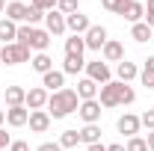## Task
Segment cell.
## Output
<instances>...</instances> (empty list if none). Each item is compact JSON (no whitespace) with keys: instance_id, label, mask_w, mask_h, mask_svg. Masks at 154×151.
I'll list each match as a JSON object with an SVG mask.
<instances>
[{"instance_id":"6da1fadb","label":"cell","mask_w":154,"mask_h":151,"mask_svg":"<svg viewBox=\"0 0 154 151\" xmlns=\"http://www.w3.org/2000/svg\"><path fill=\"white\" fill-rule=\"evenodd\" d=\"M77 107H80L77 89H59L48 98V116L51 119H65V116L77 113Z\"/></svg>"},{"instance_id":"7a4b0ae2","label":"cell","mask_w":154,"mask_h":151,"mask_svg":"<svg viewBox=\"0 0 154 151\" xmlns=\"http://www.w3.org/2000/svg\"><path fill=\"white\" fill-rule=\"evenodd\" d=\"M134 101H136V92L122 80H110L101 86V101H98L101 107H122V104H134Z\"/></svg>"},{"instance_id":"3957f363","label":"cell","mask_w":154,"mask_h":151,"mask_svg":"<svg viewBox=\"0 0 154 151\" xmlns=\"http://www.w3.org/2000/svg\"><path fill=\"white\" fill-rule=\"evenodd\" d=\"M15 42L24 45V48H30V51L45 54V51L51 48V33H48V30H38V27H30V24H21Z\"/></svg>"},{"instance_id":"277c9868","label":"cell","mask_w":154,"mask_h":151,"mask_svg":"<svg viewBox=\"0 0 154 151\" xmlns=\"http://www.w3.org/2000/svg\"><path fill=\"white\" fill-rule=\"evenodd\" d=\"M0 62H6V65H21V62H30V48H24V45H18V42L3 45V48H0Z\"/></svg>"},{"instance_id":"5b68a950","label":"cell","mask_w":154,"mask_h":151,"mask_svg":"<svg viewBox=\"0 0 154 151\" xmlns=\"http://www.w3.org/2000/svg\"><path fill=\"white\" fill-rule=\"evenodd\" d=\"M119 15L125 21H131V24H139V21L145 18V6L139 0H125V6L119 9Z\"/></svg>"},{"instance_id":"8992f818","label":"cell","mask_w":154,"mask_h":151,"mask_svg":"<svg viewBox=\"0 0 154 151\" xmlns=\"http://www.w3.org/2000/svg\"><path fill=\"white\" fill-rule=\"evenodd\" d=\"M86 77L104 86V83H110V65H107V62H101V59H95V62H86Z\"/></svg>"},{"instance_id":"52a82bcc","label":"cell","mask_w":154,"mask_h":151,"mask_svg":"<svg viewBox=\"0 0 154 151\" xmlns=\"http://www.w3.org/2000/svg\"><path fill=\"white\" fill-rule=\"evenodd\" d=\"M83 42H86V48H89V51H101V48L107 45V30H104V27H98V24H92V27L86 30Z\"/></svg>"},{"instance_id":"ba28073f","label":"cell","mask_w":154,"mask_h":151,"mask_svg":"<svg viewBox=\"0 0 154 151\" xmlns=\"http://www.w3.org/2000/svg\"><path fill=\"white\" fill-rule=\"evenodd\" d=\"M65 27L71 30V36H86V30H89L92 24H89V15L74 12V15H65Z\"/></svg>"},{"instance_id":"9c48e42d","label":"cell","mask_w":154,"mask_h":151,"mask_svg":"<svg viewBox=\"0 0 154 151\" xmlns=\"http://www.w3.org/2000/svg\"><path fill=\"white\" fill-rule=\"evenodd\" d=\"M139 125H142V122H139V116H134V113H125V116H119V122H116L119 133H125L128 139L139 133Z\"/></svg>"},{"instance_id":"30bf717a","label":"cell","mask_w":154,"mask_h":151,"mask_svg":"<svg viewBox=\"0 0 154 151\" xmlns=\"http://www.w3.org/2000/svg\"><path fill=\"white\" fill-rule=\"evenodd\" d=\"M48 89L45 86H36V89H30L27 92V101H24V107H30V110H45L48 107Z\"/></svg>"},{"instance_id":"8fae6325","label":"cell","mask_w":154,"mask_h":151,"mask_svg":"<svg viewBox=\"0 0 154 151\" xmlns=\"http://www.w3.org/2000/svg\"><path fill=\"white\" fill-rule=\"evenodd\" d=\"M77 113H80V119L86 122V125H98V119H101V104L95 101H83L80 107H77Z\"/></svg>"},{"instance_id":"7c38bea8","label":"cell","mask_w":154,"mask_h":151,"mask_svg":"<svg viewBox=\"0 0 154 151\" xmlns=\"http://www.w3.org/2000/svg\"><path fill=\"white\" fill-rule=\"evenodd\" d=\"M45 27H48V33H51V36H62V33L68 30V27H65V15L57 12V9L45 15Z\"/></svg>"},{"instance_id":"4fadbf2b","label":"cell","mask_w":154,"mask_h":151,"mask_svg":"<svg viewBox=\"0 0 154 151\" xmlns=\"http://www.w3.org/2000/svg\"><path fill=\"white\" fill-rule=\"evenodd\" d=\"M30 131L33 133H45L48 128H51V116H48V110H30Z\"/></svg>"},{"instance_id":"5bb4252c","label":"cell","mask_w":154,"mask_h":151,"mask_svg":"<svg viewBox=\"0 0 154 151\" xmlns=\"http://www.w3.org/2000/svg\"><path fill=\"white\" fill-rule=\"evenodd\" d=\"M27 15H30V6L27 3H6V18L15 21V24H27Z\"/></svg>"},{"instance_id":"9a60e30c","label":"cell","mask_w":154,"mask_h":151,"mask_svg":"<svg viewBox=\"0 0 154 151\" xmlns=\"http://www.w3.org/2000/svg\"><path fill=\"white\" fill-rule=\"evenodd\" d=\"M101 54H104V62H122L125 59V48H122V42L107 39V45L101 48Z\"/></svg>"},{"instance_id":"2e32d148","label":"cell","mask_w":154,"mask_h":151,"mask_svg":"<svg viewBox=\"0 0 154 151\" xmlns=\"http://www.w3.org/2000/svg\"><path fill=\"white\" fill-rule=\"evenodd\" d=\"M27 122H30V110H27V107H9V110H6V125L24 128Z\"/></svg>"},{"instance_id":"e0dca14e","label":"cell","mask_w":154,"mask_h":151,"mask_svg":"<svg viewBox=\"0 0 154 151\" xmlns=\"http://www.w3.org/2000/svg\"><path fill=\"white\" fill-rule=\"evenodd\" d=\"M62 83H65V74L57 71V68H54V71H48V74H42V86H45L51 95L59 92V89H62Z\"/></svg>"},{"instance_id":"ac0fdd59","label":"cell","mask_w":154,"mask_h":151,"mask_svg":"<svg viewBox=\"0 0 154 151\" xmlns=\"http://www.w3.org/2000/svg\"><path fill=\"white\" fill-rule=\"evenodd\" d=\"M77 98H83V101H95V98H98V83H95V80H89V77H83V80L77 83Z\"/></svg>"},{"instance_id":"d6986e66","label":"cell","mask_w":154,"mask_h":151,"mask_svg":"<svg viewBox=\"0 0 154 151\" xmlns=\"http://www.w3.org/2000/svg\"><path fill=\"white\" fill-rule=\"evenodd\" d=\"M15 36H18V24L9 21V18H0V42L3 45H12Z\"/></svg>"},{"instance_id":"ffe728a7","label":"cell","mask_w":154,"mask_h":151,"mask_svg":"<svg viewBox=\"0 0 154 151\" xmlns=\"http://www.w3.org/2000/svg\"><path fill=\"white\" fill-rule=\"evenodd\" d=\"M83 51H86V42H83V36H71V39H65V57H77V59H83Z\"/></svg>"},{"instance_id":"44dd1931","label":"cell","mask_w":154,"mask_h":151,"mask_svg":"<svg viewBox=\"0 0 154 151\" xmlns=\"http://www.w3.org/2000/svg\"><path fill=\"white\" fill-rule=\"evenodd\" d=\"M6 104L9 107H24V101H27V89H21V86H6Z\"/></svg>"},{"instance_id":"7402d4cb","label":"cell","mask_w":154,"mask_h":151,"mask_svg":"<svg viewBox=\"0 0 154 151\" xmlns=\"http://www.w3.org/2000/svg\"><path fill=\"white\" fill-rule=\"evenodd\" d=\"M30 65H33V71H38V74H48V71H54V59L48 57V54H36V57L30 59Z\"/></svg>"},{"instance_id":"603a6c76","label":"cell","mask_w":154,"mask_h":151,"mask_svg":"<svg viewBox=\"0 0 154 151\" xmlns=\"http://www.w3.org/2000/svg\"><path fill=\"white\" fill-rule=\"evenodd\" d=\"M131 39H134V42H139V45L151 42V27H148L145 21H139V24H134V27H131Z\"/></svg>"},{"instance_id":"cb8c5ba5","label":"cell","mask_w":154,"mask_h":151,"mask_svg":"<svg viewBox=\"0 0 154 151\" xmlns=\"http://www.w3.org/2000/svg\"><path fill=\"white\" fill-rule=\"evenodd\" d=\"M116 74H119V80H122V83H131V80H134L139 71H136V65H134V62L122 59V62H119V68H116Z\"/></svg>"},{"instance_id":"d4e9b609","label":"cell","mask_w":154,"mask_h":151,"mask_svg":"<svg viewBox=\"0 0 154 151\" xmlns=\"http://www.w3.org/2000/svg\"><path fill=\"white\" fill-rule=\"evenodd\" d=\"M80 142H83V145H95V142H101V128H98V125H86V128L80 131Z\"/></svg>"},{"instance_id":"484cf974","label":"cell","mask_w":154,"mask_h":151,"mask_svg":"<svg viewBox=\"0 0 154 151\" xmlns=\"http://www.w3.org/2000/svg\"><path fill=\"white\" fill-rule=\"evenodd\" d=\"M86 68V62L77 57H65V62H62V74H80Z\"/></svg>"},{"instance_id":"4316f807","label":"cell","mask_w":154,"mask_h":151,"mask_svg":"<svg viewBox=\"0 0 154 151\" xmlns=\"http://www.w3.org/2000/svg\"><path fill=\"white\" fill-rule=\"evenodd\" d=\"M59 145H62V148H77V145H80V131H62Z\"/></svg>"},{"instance_id":"83f0119b","label":"cell","mask_w":154,"mask_h":151,"mask_svg":"<svg viewBox=\"0 0 154 151\" xmlns=\"http://www.w3.org/2000/svg\"><path fill=\"white\" fill-rule=\"evenodd\" d=\"M57 12H62V15H74V12H80V9H77V0H57Z\"/></svg>"},{"instance_id":"f1b7e54d","label":"cell","mask_w":154,"mask_h":151,"mask_svg":"<svg viewBox=\"0 0 154 151\" xmlns=\"http://www.w3.org/2000/svg\"><path fill=\"white\" fill-rule=\"evenodd\" d=\"M125 151H148V142H145V139H139V136H131V139H128V145H125Z\"/></svg>"},{"instance_id":"f546056e","label":"cell","mask_w":154,"mask_h":151,"mask_svg":"<svg viewBox=\"0 0 154 151\" xmlns=\"http://www.w3.org/2000/svg\"><path fill=\"white\" fill-rule=\"evenodd\" d=\"M30 6H36V9H42V12L48 15V12L57 9V0H30Z\"/></svg>"},{"instance_id":"4dcf8cb0","label":"cell","mask_w":154,"mask_h":151,"mask_svg":"<svg viewBox=\"0 0 154 151\" xmlns=\"http://www.w3.org/2000/svg\"><path fill=\"white\" fill-rule=\"evenodd\" d=\"M139 80H142V86H145V89H154V71H151V68H142Z\"/></svg>"},{"instance_id":"1f68e13d","label":"cell","mask_w":154,"mask_h":151,"mask_svg":"<svg viewBox=\"0 0 154 151\" xmlns=\"http://www.w3.org/2000/svg\"><path fill=\"white\" fill-rule=\"evenodd\" d=\"M101 6H104L107 12H116V15H119V9L125 6V0H101Z\"/></svg>"},{"instance_id":"d6a6232c","label":"cell","mask_w":154,"mask_h":151,"mask_svg":"<svg viewBox=\"0 0 154 151\" xmlns=\"http://www.w3.org/2000/svg\"><path fill=\"white\" fill-rule=\"evenodd\" d=\"M139 122H142L148 131H154V110H145V113L139 116Z\"/></svg>"},{"instance_id":"836d02e7","label":"cell","mask_w":154,"mask_h":151,"mask_svg":"<svg viewBox=\"0 0 154 151\" xmlns=\"http://www.w3.org/2000/svg\"><path fill=\"white\" fill-rule=\"evenodd\" d=\"M142 21L154 30V0H148V6H145V18H142Z\"/></svg>"},{"instance_id":"e575fe53","label":"cell","mask_w":154,"mask_h":151,"mask_svg":"<svg viewBox=\"0 0 154 151\" xmlns=\"http://www.w3.org/2000/svg\"><path fill=\"white\" fill-rule=\"evenodd\" d=\"M36 151H62V145H59V142H42Z\"/></svg>"},{"instance_id":"d590c367","label":"cell","mask_w":154,"mask_h":151,"mask_svg":"<svg viewBox=\"0 0 154 151\" xmlns=\"http://www.w3.org/2000/svg\"><path fill=\"white\" fill-rule=\"evenodd\" d=\"M9 151H30V145H27V142H9Z\"/></svg>"},{"instance_id":"8d00e7d4","label":"cell","mask_w":154,"mask_h":151,"mask_svg":"<svg viewBox=\"0 0 154 151\" xmlns=\"http://www.w3.org/2000/svg\"><path fill=\"white\" fill-rule=\"evenodd\" d=\"M6 145H9V133H6L3 128H0V151L6 148Z\"/></svg>"},{"instance_id":"74e56055","label":"cell","mask_w":154,"mask_h":151,"mask_svg":"<svg viewBox=\"0 0 154 151\" xmlns=\"http://www.w3.org/2000/svg\"><path fill=\"white\" fill-rule=\"evenodd\" d=\"M86 151H107V145H101V142H95V145H86Z\"/></svg>"},{"instance_id":"f35d334b","label":"cell","mask_w":154,"mask_h":151,"mask_svg":"<svg viewBox=\"0 0 154 151\" xmlns=\"http://www.w3.org/2000/svg\"><path fill=\"white\" fill-rule=\"evenodd\" d=\"M145 142H148V151H154V131H148V139Z\"/></svg>"},{"instance_id":"ab89813d","label":"cell","mask_w":154,"mask_h":151,"mask_svg":"<svg viewBox=\"0 0 154 151\" xmlns=\"http://www.w3.org/2000/svg\"><path fill=\"white\" fill-rule=\"evenodd\" d=\"M107 151H125V145H119V142H113V145H107Z\"/></svg>"},{"instance_id":"60d3db41","label":"cell","mask_w":154,"mask_h":151,"mask_svg":"<svg viewBox=\"0 0 154 151\" xmlns=\"http://www.w3.org/2000/svg\"><path fill=\"white\" fill-rule=\"evenodd\" d=\"M145 68H151V71H154V57H148V59H145Z\"/></svg>"},{"instance_id":"b9f144b4","label":"cell","mask_w":154,"mask_h":151,"mask_svg":"<svg viewBox=\"0 0 154 151\" xmlns=\"http://www.w3.org/2000/svg\"><path fill=\"white\" fill-rule=\"evenodd\" d=\"M3 122H6V110H0V125H3Z\"/></svg>"},{"instance_id":"7bdbcfd3","label":"cell","mask_w":154,"mask_h":151,"mask_svg":"<svg viewBox=\"0 0 154 151\" xmlns=\"http://www.w3.org/2000/svg\"><path fill=\"white\" fill-rule=\"evenodd\" d=\"M0 12H6V0H0Z\"/></svg>"}]
</instances>
